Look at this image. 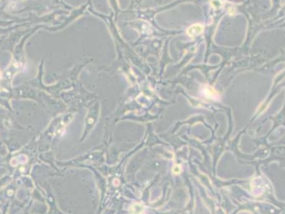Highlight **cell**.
<instances>
[{
    "instance_id": "1",
    "label": "cell",
    "mask_w": 285,
    "mask_h": 214,
    "mask_svg": "<svg viewBox=\"0 0 285 214\" xmlns=\"http://www.w3.org/2000/svg\"><path fill=\"white\" fill-rule=\"evenodd\" d=\"M203 31V26L200 24H195L188 28L187 34L189 37L193 38L202 34Z\"/></svg>"
},
{
    "instance_id": "2",
    "label": "cell",
    "mask_w": 285,
    "mask_h": 214,
    "mask_svg": "<svg viewBox=\"0 0 285 214\" xmlns=\"http://www.w3.org/2000/svg\"><path fill=\"white\" fill-rule=\"evenodd\" d=\"M203 92L207 98H212V99H216V98H218V93L217 92V91L211 87H205L203 89Z\"/></svg>"
}]
</instances>
